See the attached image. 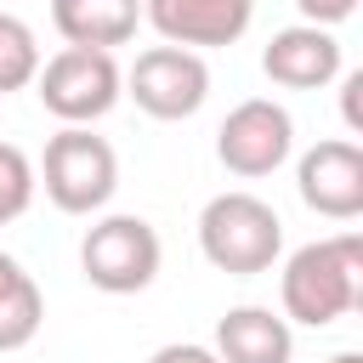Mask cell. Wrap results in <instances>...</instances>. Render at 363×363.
<instances>
[{
  "label": "cell",
  "mask_w": 363,
  "mask_h": 363,
  "mask_svg": "<svg viewBox=\"0 0 363 363\" xmlns=\"http://www.w3.org/2000/svg\"><path fill=\"white\" fill-rule=\"evenodd\" d=\"M363 301V238L335 233L318 244H301L284 261V318L306 329H329Z\"/></svg>",
  "instance_id": "6da1fadb"
},
{
  "label": "cell",
  "mask_w": 363,
  "mask_h": 363,
  "mask_svg": "<svg viewBox=\"0 0 363 363\" xmlns=\"http://www.w3.org/2000/svg\"><path fill=\"white\" fill-rule=\"evenodd\" d=\"M199 250L216 272H233V278H255L278 261L284 250V221L267 199L255 193H216L204 210H199Z\"/></svg>",
  "instance_id": "7a4b0ae2"
},
{
  "label": "cell",
  "mask_w": 363,
  "mask_h": 363,
  "mask_svg": "<svg viewBox=\"0 0 363 363\" xmlns=\"http://www.w3.org/2000/svg\"><path fill=\"white\" fill-rule=\"evenodd\" d=\"M40 176H45V199L62 216H96L119 187V153L91 125H62L45 142Z\"/></svg>",
  "instance_id": "3957f363"
},
{
  "label": "cell",
  "mask_w": 363,
  "mask_h": 363,
  "mask_svg": "<svg viewBox=\"0 0 363 363\" xmlns=\"http://www.w3.org/2000/svg\"><path fill=\"white\" fill-rule=\"evenodd\" d=\"M34 85H40L45 113L62 125H96L125 96V74L113 51H96V45H62L51 62H40Z\"/></svg>",
  "instance_id": "277c9868"
},
{
  "label": "cell",
  "mask_w": 363,
  "mask_h": 363,
  "mask_svg": "<svg viewBox=\"0 0 363 363\" xmlns=\"http://www.w3.org/2000/svg\"><path fill=\"white\" fill-rule=\"evenodd\" d=\"M159 233L142 216H102L79 238V272L102 295H142L159 278Z\"/></svg>",
  "instance_id": "5b68a950"
},
{
  "label": "cell",
  "mask_w": 363,
  "mask_h": 363,
  "mask_svg": "<svg viewBox=\"0 0 363 363\" xmlns=\"http://www.w3.org/2000/svg\"><path fill=\"white\" fill-rule=\"evenodd\" d=\"M125 96H130L147 119L176 125V119H193V113L204 108V96H210V68H204V57L187 51V45H147V51L130 62V74H125Z\"/></svg>",
  "instance_id": "8992f818"
},
{
  "label": "cell",
  "mask_w": 363,
  "mask_h": 363,
  "mask_svg": "<svg viewBox=\"0 0 363 363\" xmlns=\"http://www.w3.org/2000/svg\"><path fill=\"white\" fill-rule=\"evenodd\" d=\"M289 147H295V119H289V108L272 102V96L238 102V108L221 119V130H216V159H221L233 176H244V182L272 176V170L289 159Z\"/></svg>",
  "instance_id": "52a82bcc"
},
{
  "label": "cell",
  "mask_w": 363,
  "mask_h": 363,
  "mask_svg": "<svg viewBox=\"0 0 363 363\" xmlns=\"http://www.w3.org/2000/svg\"><path fill=\"white\" fill-rule=\"evenodd\" d=\"M295 187H301V204L329 216V221L363 216V147L340 142V136L306 147L295 164Z\"/></svg>",
  "instance_id": "ba28073f"
},
{
  "label": "cell",
  "mask_w": 363,
  "mask_h": 363,
  "mask_svg": "<svg viewBox=\"0 0 363 363\" xmlns=\"http://www.w3.org/2000/svg\"><path fill=\"white\" fill-rule=\"evenodd\" d=\"M142 17L153 23V34L164 45L210 51V45L244 40V28L255 17V0H142Z\"/></svg>",
  "instance_id": "9c48e42d"
},
{
  "label": "cell",
  "mask_w": 363,
  "mask_h": 363,
  "mask_svg": "<svg viewBox=\"0 0 363 363\" xmlns=\"http://www.w3.org/2000/svg\"><path fill=\"white\" fill-rule=\"evenodd\" d=\"M261 68L272 85L284 91H318L340 74V40L318 23H295V28H278L261 51Z\"/></svg>",
  "instance_id": "30bf717a"
},
{
  "label": "cell",
  "mask_w": 363,
  "mask_h": 363,
  "mask_svg": "<svg viewBox=\"0 0 363 363\" xmlns=\"http://www.w3.org/2000/svg\"><path fill=\"white\" fill-rule=\"evenodd\" d=\"M210 352L221 363H289L295 335H289V318H278L267 306H233V312H221Z\"/></svg>",
  "instance_id": "8fae6325"
},
{
  "label": "cell",
  "mask_w": 363,
  "mask_h": 363,
  "mask_svg": "<svg viewBox=\"0 0 363 363\" xmlns=\"http://www.w3.org/2000/svg\"><path fill=\"white\" fill-rule=\"evenodd\" d=\"M51 23L68 45H96L113 51L136 34L142 0H51Z\"/></svg>",
  "instance_id": "7c38bea8"
},
{
  "label": "cell",
  "mask_w": 363,
  "mask_h": 363,
  "mask_svg": "<svg viewBox=\"0 0 363 363\" xmlns=\"http://www.w3.org/2000/svg\"><path fill=\"white\" fill-rule=\"evenodd\" d=\"M45 323V295L17 255L0 250V352H23Z\"/></svg>",
  "instance_id": "4fadbf2b"
},
{
  "label": "cell",
  "mask_w": 363,
  "mask_h": 363,
  "mask_svg": "<svg viewBox=\"0 0 363 363\" xmlns=\"http://www.w3.org/2000/svg\"><path fill=\"white\" fill-rule=\"evenodd\" d=\"M40 74V40L17 11H0V96L34 85Z\"/></svg>",
  "instance_id": "5bb4252c"
},
{
  "label": "cell",
  "mask_w": 363,
  "mask_h": 363,
  "mask_svg": "<svg viewBox=\"0 0 363 363\" xmlns=\"http://www.w3.org/2000/svg\"><path fill=\"white\" fill-rule=\"evenodd\" d=\"M34 164H28V153L23 147H11V142H0V227H11L28 204H34Z\"/></svg>",
  "instance_id": "9a60e30c"
},
{
  "label": "cell",
  "mask_w": 363,
  "mask_h": 363,
  "mask_svg": "<svg viewBox=\"0 0 363 363\" xmlns=\"http://www.w3.org/2000/svg\"><path fill=\"white\" fill-rule=\"evenodd\" d=\"M295 11L306 23H318V28H335V23H346L357 11V0H295Z\"/></svg>",
  "instance_id": "2e32d148"
},
{
  "label": "cell",
  "mask_w": 363,
  "mask_h": 363,
  "mask_svg": "<svg viewBox=\"0 0 363 363\" xmlns=\"http://www.w3.org/2000/svg\"><path fill=\"white\" fill-rule=\"evenodd\" d=\"M147 363H221L210 346H199V340H170V346H159Z\"/></svg>",
  "instance_id": "e0dca14e"
},
{
  "label": "cell",
  "mask_w": 363,
  "mask_h": 363,
  "mask_svg": "<svg viewBox=\"0 0 363 363\" xmlns=\"http://www.w3.org/2000/svg\"><path fill=\"white\" fill-rule=\"evenodd\" d=\"M357 91H363V74H346V85H340V113H346V125H352V130L363 125V108H357Z\"/></svg>",
  "instance_id": "ac0fdd59"
},
{
  "label": "cell",
  "mask_w": 363,
  "mask_h": 363,
  "mask_svg": "<svg viewBox=\"0 0 363 363\" xmlns=\"http://www.w3.org/2000/svg\"><path fill=\"white\" fill-rule=\"evenodd\" d=\"M329 363H363V357H357V352H335Z\"/></svg>",
  "instance_id": "d6986e66"
}]
</instances>
